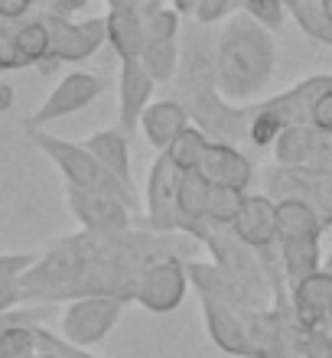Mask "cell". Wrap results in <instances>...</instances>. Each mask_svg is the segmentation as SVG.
Here are the masks:
<instances>
[{"instance_id":"1","label":"cell","mask_w":332,"mask_h":358,"mask_svg":"<svg viewBox=\"0 0 332 358\" xmlns=\"http://www.w3.org/2000/svg\"><path fill=\"white\" fill-rule=\"evenodd\" d=\"M274 36L247 13H238L222 27L215 46V85L228 101L254 98L274 72Z\"/></svg>"},{"instance_id":"2","label":"cell","mask_w":332,"mask_h":358,"mask_svg":"<svg viewBox=\"0 0 332 358\" xmlns=\"http://www.w3.org/2000/svg\"><path fill=\"white\" fill-rule=\"evenodd\" d=\"M29 141L36 143L39 150L46 153L49 160L59 166V173L66 176V186H75V189H105V192H117L121 199H127L133 206V192L124 189L117 179H111L105 173V166L92 157L85 143H72V141H62V137H52L46 131H36V127H27Z\"/></svg>"},{"instance_id":"3","label":"cell","mask_w":332,"mask_h":358,"mask_svg":"<svg viewBox=\"0 0 332 358\" xmlns=\"http://www.w3.org/2000/svg\"><path fill=\"white\" fill-rule=\"evenodd\" d=\"M39 20L49 29V59L39 66L43 76L56 72L66 62H85L88 56H95L98 49H101V43H108L105 17H88V20L72 23L68 17H59V13H46L43 10Z\"/></svg>"},{"instance_id":"4","label":"cell","mask_w":332,"mask_h":358,"mask_svg":"<svg viewBox=\"0 0 332 358\" xmlns=\"http://www.w3.org/2000/svg\"><path fill=\"white\" fill-rule=\"evenodd\" d=\"M127 300L121 296H85L72 300L62 313V339L75 349H92L117 326Z\"/></svg>"},{"instance_id":"5","label":"cell","mask_w":332,"mask_h":358,"mask_svg":"<svg viewBox=\"0 0 332 358\" xmlns=\"http://www.w3.org/2000/svg\"><path fill=\"white\" fill-rule=\"evenodd\" d=\"M189 290V271L180 257L163 255L140 271L133 300L150 313H173Z\"/></svg>"},{"instance_id":"6","label":"cell","mask_w":332,"mask_h":358,"mask_svg":"<svg viewBox=\"0 0 332 358\" xmlns=\"http://www.w3.org/2000/svg\"><path fill=\"white\" fill-rule=\"evenodd\" d=\"M68 208L72 215L85 225V231L95 235H117V231H131V202L121 199L117 192H105V189H75L66 186Z\"/></svg>"},{"instance_id":"7","label":"cell","mask_w":332,"mask_h":358,"mask_svg":"<svg viewBox=\"0 0 332 358\" xmlns=\"http://www.w3.org/2000/svg\"><path fill=\"white\" fill-rule=\"evenodd\" d=\"M251 313L257 310H238L222 300L202 296V316H205V329L212 342L222 352L238 358H254V342H251Z\"/></svg>"},{"instance_id":"8","label":"cell","mask_w":332,"mask_h":358,"mask_svg":"<svg viewBox=\"0 0 332 358\" xmlns=\"http://www.w3.org/2000/svg\"><path fill=\"white\" fill-rule=\"evenodd\" d=\"M101 88H105V82H101L98 76H92V72H68V76L49 92L46 101L39 104V111L27 121V127L43 131L46 124L62 121V117H68V114L82 111V108H88V104L101 94Z\"/></svg>"},{"instance_id":"9","label":"cell","mask_w":332,"mask_h":358,"mask_svg":"<svg viewBox=\"0 0 332 358\" xmlns=\"http://www.w3.org/2000/svg\"><path fill=\"white\" fill-rule=\"evenodd\" d=\"M180 170L173 166L166 153H160L147 176V222L153 231H173L180 228V202H176Z\"/></svg>"},{"instance_id":"10","label":"cell","mask_w":332,"mask_h":358,"mask_svg":"<svg viewBox=\"0 0 332 358\" xmlns=\"http://www.w3.org/2000/svg\"><path fill=\"white\" fill-rule=\"evenodd\" d=\"M332 137L319 134L313 124L287 127L274 143V157L280 166H332Z\"/></svg>"},{"instance_id":"11","label":"cell","mask_w":332,"mask_h":358,"mask_svg":"<svg viewBox=\"0 0 332 358\" xmlns=\"http://www.w3.org/2000/svg\"><path fill=\"white\" fill-rule=\"evenodd\" d=\"M117 127L127 137H133V131L140 127L143 111L150 108L153 94V78L150 72L140 66V59L133 62H121V85H117Z\"/></svg>"},{"instance_id":"12","label":"cell","mask_w":332,"mask_h":358,"mask_svg":"<svg viewBox=\"0 0 332 358\" xmlns=\"http://www.w3.org/2000/svg\"><path fill=\"white\" fill-rule=\"evenodd\" d=\"M231 231L251 251H270L277 241V202L270 196H245Z\"/></svg>"},{"instance_id":"13","label":"cell","mask_w":332,"mask_h":358,"mask_svg":"<svg viewBox=\"0 0 332 358\" xmlns=\"http://www.w3.org/2000/svg\"><path fill=\"white\" fill-rule=\"evenodd\" d=\"M294 322L296 329H323L332 320V277L326 271H316L294 287Z\"/></svg>"},{"instance_id":"14","label":"cell","mask_w":332,"mask_h":358,"mask_svg":"<svg viewBox=\"0 0 332 358\" xmlns=\"http://www.w3.org/2000/svg\"><path fill=\"white\" fill-rule=\"evenodd\" d=\"M199 173L209 179L212 186H228V189H241L247 192L251 179H254V166L245 153L238 150L235 143L228 141H212L205 157H202Z\"/></svg>"},{"instance_id":"15","label":"cell","mask_w":332,"mask_h":358,"mask_svg":"<svg viewBox=\"0 0 332 358\" xmlns=\"http://www.w3.org/2000/svg\"><path fill=\"white\" fill-rule=\"evenodd\" d=\"M186 127H189V108H186L182 101H173V98H166V101H153L140 117L143 137L150 141V147L157 153L170 150V143L176 141Z\"/></svg>"},{"instance_id":"16","label":"cell","mask_w":332,"mask_h":358,"mask_svg":"<svg viewBox=\"0 0 332 358\" xmlns=\"http://www.w3.org/2000/svg\"><path fill=\"white\" fill-rule=\"evenodd\" d=\"M85 147L92 150L105 173L111 179H117L124 189L133 192V176H131V137L121 131V127H111V131H98L85 141Z\"/></svg>"},{"instance_id":"17","label":"cell","mask_w":332,"mask_h":358,"mask_svg":"<svg viewBox=\"0 0 332 358\" xmlns=\"http://www.w3.org/2000/svg\"><path fill=\"white\" fill-rule=\"evenodd\" d=\"M108 23V43L117 52L121 62H133L140 59L143 46H147V27H143V13L131 7H111L105 13Z\"/></svg>"},{"instance_id":"18","label":"cell","mask_w":332,"mask_h":358,"mask_svg":"<svg viewBox=\"0 0 332 358\" xmlns=\"http://www.w3.org/2000/svg\"><path fill=\"white\" fill-rule=\"evenodd\" d=\"M323 218L303 199H280L277 202V241H319Z\"/></svg>"},{"instance_id":"19","label":"cell","mask_w":332,"mask_h":358,"mask_svg":"<svg viewBox=\"0 0 332 358\" xmlns=\"http://www.w3.org/2000/svg\"><path fill=\"white\" fill-rule=\"evenodd\" d=\"M212 182L202 176L199 170L180 173V186H176V202H180V228L199 225L209 218V202H212Z\"/></svg>"},{"instance_id":"20","label":"cell","mask_w":332,"mask_h":358,"mask_svg":"<svg viewBox=\"0 0 332 358\" xmlns=\"http://www.w3.org/2000/svg\"><path fill=\"white\" fill-rule=\"evenodd\" d=\"M280 264H284L287 280L300 283L323 271V257H319V241H284L280 245Z\"/></svg>"},{"instance_id":"21","label":"cell","mask_w":332,"mask_h":358,"mask_svg":"<svg viewBox=\"0 0 332 358\" xmlns=\"http://www.w3.org/2000/svg\"><path fill=\"white\" fill-rule=\"evenodd\" d=\"M284 10L296 20V27L310 39L332 46V20L326 17L323 0H284Z\"/></svg>"},{"instance_id":"22","label":"cell","mask_w":332,"mask_h":358,"mask_svg":"<svg viewBox=\"0 0 332 358\" xmlns=\"http://www.w3.org/2000/svg\"><path fill=\"white\" fill-rule=\"evenodd\" d=\"M36 264V255H0V313H10L20 296V280L29 267Z\"/></svg>"},{"instance_id":"23","label":"cell","mask_w":332,"mask_h":358,"mask_svg":"<svg viewBox=\"0 0 332 358\" xmlns=\"http://www.w3.org/2000/svg\"><path fill=\"white\" fill-rule=\"evenodd\" d=\"M209 137H205V131L202 127H186V131L176 137V141L170 143V150H166V157L173 160V166L180 173L186 170H199L202 166V157H205V150H209Z\"/></svg>"},{"instance_id":"24","label":"cell","mask_w":332,"mask_h":358,"mask_svg":"<svg viewBox=\"0 0 332 358\" xmlns=\"http://www.w3.org/2000/svg\"><path fill=\"white\" fill-rule=\"evenodd\" d=\"M140 66L150 72L153 82H166L176 76L180 66V39H163V43H147L140 52Z\"/></svg>"},{"instance_id":"25","label":"cell","mask_w":332,"mask_h":358,"mask_svg":"<svg viewBox=\"0 0 332 358\" xmlns=\"http://www.w3.org/2000/svg\"><path fill=\"white\" fill-rule=\"evenodd\" d=\"M17 43H20V52L27 59V66H43L49 59V29L43 20H27L17 27Z\"/></svg>"},{"instance_id":"26","label":"cell","mask_w":332,"mask_h":358,"mask_svg":"<svg viewBox=\"0 0 332 358\" xmlns=\"http://www.w3.org/2000/svg\"><path fill=\"white\" fill-rule=\"evenodd\" d=\"M245 196H247V192H241V189L215 186V189H212L209 218H205V222L231 228V225H235V218H238V212H241V206H245Z\"/></svg>"},{"instance_id":"27","label":"cell","mask_w":332,"mask_h":358,"mask_svg":"<svg viewBox=\"0 0 332 358\" xmlns=\"http://www.w3.org/2000/svg\"><path fill=\"white\" fill-rule=\"evenodd\" d=\"M238 3V10H241V13H247V17L251 20H257V23H261V27H267L270 29V33H274V29H280L284 27V0H235Z\"/></svg>"},{"instance_id":"28","label":"cell","mask_w":332,"mask_h":358,"mask_svg":"<svg viewBox=\"0 0 332 358\" xmlns=\"http://www.w3.org/2000/svg\"><path fill=\"white\" fill-rule=\"evenodd\" d=\"M147 27V43H163V39H180V13L173 7L153 10L150 17H143Z\"/></svg>"},{"instance_id":"29","label":"cell","mask_w":332,"mask_h":358,"mask_svg":"<svg viewBox=\"0 0 332 358\" xmlns=\"http://www.w3.org/2000/svg\"><path fill=\"white\" fill-rule=\"evenodd\" d=\"M294 352L303 358H332V339L323 329H296Z\"/></svg>"},{"instance_id":"30","label":"cell","mask_w":332,"mask_h":358,"mask_svg":"<svg viewBox=\"0 0 332 358\" xmlns=\"http://www.w3.org/2000/svg\"><path fill=\"white\" fill-rule=\"evenodd\" d=\"M17 69H27V59L17 43V29L0 23V72H17Z\"/></svg>"},{"instance_id":"31","label":"cell","mask_w":332,"mask_h":358,"mask_svg":"<svg viewBox=\"0 0 332 358\" xmlns=\"http://www.w3.org/2000/svg\"><path fill=\"white\" fill-rule=\"evenodd\" d=\"M238 3L235 0H199V7H196V23H202V27H209V23H219V20H225L231 10H235Z\"/></svg>"},{"instance_id":"32","label":"cell","mask_w":332,"mask_h":358,"mask_svg":"<svg viewBox=\"0 0 332 358\" xmlns=\"http://www.w3.org/2000/svg\"><path fill=\"white\" fill-rule=\"evenodd\" d=\"M310 124H313L319 134L332 137V92L319 94L313 104V111H310Z\"/></svg>"},{"instance_id":"33","label":"cell","mask_w":332,"mask_h":358,"mask_svg":"<svg viewBox=\"0 0 332 358\" xmlns=\"http://www.w3.org/2000/svg\"><path fill=\"white\" fill-rule=\"evenodd\" d=\"M36 7V0H0V23H17Z\"/></svg>"},{"instance_id":"34","label":"cell","mask_w":332,"mask_h":358,"mask_svg":"<svg viewBox=\"0 0 332 358\" xmlns=\"http://www.w3.org/2000/svg\"><path fill=\"white\" fill-rule=\"evenodd\" d=\"M39 7L46 10V13H59V17H68V13H75L88 3V0H36Z\"/></svg>"},{"instance_id":"35","label":"cell","mask_w":332,"mask_h":358,"mask_svg":"<svg viewBox=\"0 0 332 358\" xmlns=\"http://www.w3.org/2000/svg\"><path fill=\"white\" fill-rule=\"evenodd\" d=\"M170 7L180 13V17H192L196 7H199V0H170Z\"/></svg>"},{"instance_id":"36","label":"cell","mask_w":332,"mask_h":358,"mask_svg":"<svg viewBox=\"0 0 332 358\" xmlns=\"http://www.w3.org/2000/svg\"><path fill=\"white\" fill-rule=\"evenodd\" d=\"M10 108H13V88L0 82V114L10 111Z\"/></svg>"},{"instance_id":"37","label":"cell","mask_w":332,"mask_h":358,"mask_svg":"<svg viewBox=\"0 0 332 358\" xmlns=\"http://www.w3.org/2000/svg\"><path fill=\"white\" fill-rule=\"evenodd\" d=\"M66 358H95V355H85V352H82V349H72Z\"/></svg>"},{"instance_id":"38","label":"cell","mask_w":332,"mask_h":358,"mask_svg":"<svg viewBox=\"0 0 332 358\" xmlns=\"http://www.w3.org/2000/svg\"><path fill=\"white\" fill-rule=\"evenodd\" d=\"M323 10H326V17L332 20V0H323Z\"/></svg>"},{"instance_id":"39","label":"cell","mask_w":332,"mask_h":358,"mask_svg":"<svg viewBox=\"0 0 332 358\" xmlns=\"http://www.w3.org/2000/svg\"><path fill=\"white\" fill-rule=\"evenodd\" d=\"M323 271H326V273H329V277H332V255H329V257H326V264H323Z\"/></svg>"},{"instance_id":"40","label":"cell","mask_w":332,"mask_h":358,"mask_svg":"<svg viewBox=\"0 0 332 358\" xmlns=\"http://www.w3.org/2000/svg\"><path fill=\"white\" fill-rule=\"evenodd\" d=\"M323 332H326V336H329V339H332V320H329V322H326V326H323Z\"/></svg>"},{"instance_id":"41","label":"cell","mask_w":332,"mask_h":358,"mask_svg":"<svg viewBox=\"0 0 332 358\" xmlns=\"http://www.w3.org/2000/svg\"><path fill=\"white\" fill-rule=\"evenodd\" d=\"M36 358H59V355H46V352H39V355Z\"/></svg>"},{"instance_id":"42","label":"cell","mask_w":332,"mask_h":358,"mask_svg":"<svg viewBox=\"0 0 332 358\" xmlns=\"http://www.w3.org/2000/svg\"><path fill=\"white\" fill-rule=\"evenodd\" d=\"M95 358H98V355H95Z\"/></svg>"}]
</instances>
